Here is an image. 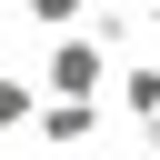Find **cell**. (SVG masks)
Masks as SVG:
<instances>
[{"label": "cell", "instance_id": "6da1fadb", "mask_svg": "<svg viewBox=\"0 0 160 160\" xmlns=\"http://www.w3.org/2000/svg\"><path fill=\"white\" fill-rule=\"evenodd\" d=\"M40 90H50V100H100V90H110V50H90L80 30H60L50 60H40Z\"/></svg>", "mask_w": 160, "mask_h": 160}, {"label": "cell", "instance_id": "7a4b0ae2", "mask_svg": "<svg viewBox=\"0 0 160 160\" xmlns=\"http://www.w3.org/2000/svg\"><path fill=\"white\" fill-rule=\"evenodd\" d=\"M30 130H40V150H80V140L100 130V100H40Z\"/></svg>", "mask_w": 160, "mask_h": 160}, {"label": "cell", "instance_id": "3957f363", "mask_svg": "<svg viewBox=\"0 0 160 160\" xmlns=\"http://www.w3.org/2000/svg\"><path fill=\"white\" fill-rule=\"evenodd\" d=\"M80 40H90V50H130V40H140V0H90V10H80Z\"/></svg>", "mask_w": 160, "mask_h": 160}, {"label": "cell", "instance_id": "277c9868", "mask_svg": "<svg viewBox=\"0 0 160 160\" xmlns=\"http://www.w3.org/2000/svg\"><path fill=\"white\" fill-rule=\"evenodd\" d=\"M110 90H120V110H130L140 130L160 120V60H130V70H110Z\"/></svg>", "mask_w": 160, "mask_h": 160}, {"label": "cell", "instance_id": "5b68a950", "mask_svg": "<svg viewBox=\"0 0 160 160\" xmlns=\"http://www.w3.org/2000/svg\"><path fill=\"white\" fill-rule=\"evenodd\" d=\"M30 110H40V90L30 80H0V130H30Z\"/></svg>", "mask_w": 160, "mask_h": 160}, {"label": "cell", "instance_id": "8992f818", "mask_svg": "<svg viewBox=\"0 0 160 160\" xmlns=\"http://www.w3.org/2000/svg\"><path fill=\"white\" fill-rule=\"evenodd\" d=\"M80 10H90V0H30V20H40L50 40H60V30H80Z\"/></svg>", "mask_w": 160, "mask_h": 160}, {"label": "cell", "instance_id": "52a82bcc", "mask_svg": "<svg viewBox=\"0 0 160 160\" xmlns=\"http://www.w3.org/2000/svg\"><path fill=\"white\" fill-rule=\"evenodd\" d=\"M140 30H150V40H160V0H140Z\"/></svg>", "mask_w": 160, "mask_h": 160}, {"label": "cell", "instance_id": "ba28073f", "mask_svg": "<svg viewBox=\"0 0 160 160\" xmlns=\"http://www.w3.org/2000/svg\"><path fill=\"white\" fill-rule=\"evenodd\" d=\"M150 160H160V120H150Z\"/></svg>", "mask_w": 160, "mask_h": 160}]
</instances>
